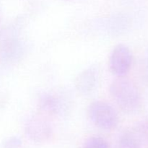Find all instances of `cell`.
<instances>
[{
    "mask_svg": "<svg viewBox=\"0 0 148 148\" xmlns=\"http://www.w3.org/2000/svg\"><path fill=\"white\" fill-rule=\"evenodd\" d=\"M110 93L119 106L127 113H134L141 107V95L131 81L119 78L111 83Z\"/></svg>",
    "mask_w": 148,
    "mask_h": 148,
    "instance_id": "cell-1",
    "label": "cell"
},
{
    "mask_svg": "<svg viewBox=\"0 0 148 148\" xmlns=\"http://www.w3.org/2000/svg\"><path fill=\"white\" fill-rule=\"evenodd\" d=\"M88 112L92 122L101 130H114L118 125V114L116 110L107 103L94 101L88 107Z\"/></svg>",
    "mask_w": 148,
    "mask_h": 148,
    "instance_id": "cell-2",
    "label": "cell"
},
{
    "mask_svg": "<svg viewBox=\"0 0 148 148\" xmlns=\"http://www.w3.org/2000/svg\"><path fill=\"white\" fill-rule=\"evenodd\" d=\"M132 54L130 49L124 44H119L111 52L109 67L111 72L119 77L125 76L130 70Z\"/></svg>",
    "mask_w": 148,
    "mask_h": 148,
    "instance_id": "cell-3",
    "label": "cell"
},
{
    "mask_svg": "<svg viewBox=\"0 0 148 148\" xmlns=\"http://www.w3.org/2000/svg\"><path fill=\"white\" fill-rule=\"evenodd\" d=\"M100 78L99 69L97 66L92 65L77 75L75 79L77 90L82 95H90L97 88Z\"/></svg>",
    "mask_w": 148,
    "mask_h": 148,
    "instance_id": "cell-4",
    "label": "cell"
},
{
    "mask_svg": "<svg viewBox=\"0 0 148 148\" xmlns=\"http://www.w3.org/2000/svg\"><path fill=\"white\" fill-rule=\"evenodd\" d=\"M26 134L36 143H43L51 136V128L46 121L40 119H33L26 124Z\"/></svg>",
    "mask_w": 148,
    "mask_h": 148,
    "instance_id": "cell-5",
    "label": "cell"
},
{
    "mask_svg": "<svg viewBox=\"0 0 148 148\" xmlns=\"http://www.w3.org/2000/svg\"><path fill=\"white\" fill-rule=\"evenodd\" d=\"M41 106L43 109L50 113H57L61 109V102L59 98H56L55 95L51 94H46L43 96L41 99Z\"/></svg>",
    "mask_w": 148,
    "mask_h": 148,
    "instance_id": "cell-6",
    "label": "cell"
},
{
    "mask_svg": "<svg viewBox=\"0 0 148 148\" xmlns=\"http://www.w3.org/2000/svg\"><path fill=\"white\" fill-rule=\"evenodd\" d=\"M119 148H140V142L134 134L127 133L119 141Z\"/></svg>",
    "mask_w": 148,
    "mask_h": 148,
    "instance_id": "cell-7",
    "label": "cell"
},
{
    "mask_svg": "<svg viewBox=\"0 0 148 148\" xmlns=\"http://www.w3.org/2000/svg\"><path fill=\"white\" fill-rule=\"evenodd\" d=\"M83 148H110L109 145L102 137H92L87 140Z\"/></svg>",
    "mask_w": 148,
    "mask_h": 148,
    "instance_id": "cell-8",
    "label": "cell"
},
{
    "mask_svg": "<svg viewBox=\"0 0 148 148\" xmlns=\"http://www.w3.org/2000/svg\"><path fill=\"white\" fill-rule=\"evenodd\" d=\"M23 145L21 139L16 136L10 137L4 140L2 143L3 148H20Z\"/></svg>",
    "mask_w": 148,
    "mask_h": 148,
    "instance_id": "cell-9",
    "label": "cell"
},
{
    "mask_svg": "<svg viewBox=\"0 0 148 148\" xmlns=\"http://www.w3.org/2000/svg\"><path fill=\"white\" fill-rule=\"evenodd\" d=\"M65 1H69V0H65Z\"/></svg>",
    "mask_w": 148,
    "mask_h": 148,
    "instance_id": "cell-10",
    "label": "cell"
}]
</instances>
